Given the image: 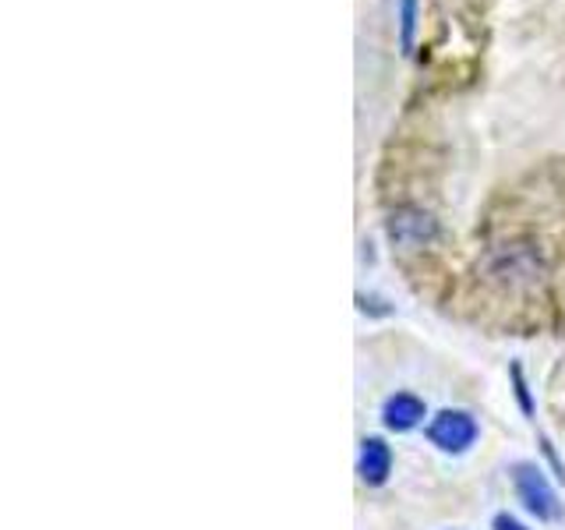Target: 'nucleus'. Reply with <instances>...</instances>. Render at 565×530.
Returning a JSON list of instances; mask_svg holds the SVG:
<instances>
[{"label":"nucleus","instance_id":"f257e3e1","mask_svg":"<svg viewBox=\"0 0 565 530\" xmlns=\"http://www.w3.org/2000/svg\"><path fill=\"white\" fill-rule=\"evenodd\" d=\"M512 488H516L520 495V502L526 512H534L537 520L544 523H555L562 520V502H558V495L552 488V481L544 477V470L537 464H530V459H520V464H512Z\"/></svg>","mask_w":565,"mask_h":530},{"label":"nucleus","instance_id":"f03ea898","mask_svg":"<svg viewBox=\"0 0 565 530\" xmlns=\"http://www.w3.org/2000/svg\"><path fill=\"white\" fill-rule=\"evenodd\" d=\"M424 435H428V442L438 453L463 456L477 442V435H481V424H477V417L470 411H452V406H449V411H438L428 421Z\"/></svg>","mask_w":565,"mask_h":530},{"label":"nucleus","instance_id":"7ed1b4c3","mask_svg":"<svg viewBox=\"0 0 565 530\" xmlns=\"http://www.w3.org/2000/svg\"><path fill=\"white\" fill-rule=\"evenodd\" d=\"M388 237L399 247H424L438 237V223L431 212H424V209H399L393 212V220H388Z\"/></svg>","mask_w":565,"mask_h":530},{"label":"nucleus","instance_id":"20e7f679","mask_svg":"<svg viewBox=\"0 0 565 530\" xmlns=\"http://www.w3.org/2000/svg\"><path fill=\"white\" fill-rule=\"evenodd\" d=\"M358 474H361V481L371 485V488H379V485L388 481V474H393V449L385 446V438L367 435V438L361 442Z\"/></svg>","mask_w":565,"mask_h":530},{"label":"nucleus","instance_id":"39448f33","mask_svg":"<svg viewBox=\"0 0 565 530\" xmlns=\"http://www.w3.org/2000/svg\"><path fill=\"white\" fill-rule=\"evenodd\" d=\"M428 417V406L417 393H393L382 403V421L388 432H414Z\"/></svg>","mask_w":565,"mask_h":530},{"label":"nucleus","instance_id":"423d86ee","mask_svg":"<svg viewBox=\"0 0 565 530\" xmlns=\"http://www.w3.org/2000/svg\"><path fill=\"white\" fill-rule=\"evenodd\" d=\"M414 32H417V0H399V46H403V53L414 50Z\"/></svg>","mask_w":565,"mask_h":530},{"label":"nucleus","instance_id":"0eeeda50","mask_svg":"<svg viewBox=\"0 0 565 530\" xmlns=\"http://www.w3.org/2000/svg\"><path fill=\"white\" fill-rule=\"evenodd\" d=\"M512 385H516V396H520L523 414H534V403H530V393H526V382H523V368L520 364H512Z\"/></svg>","mask_w":565,"mask_h":530},{"label":"nucleus","instance_id":"6e6552de","mask_svg":"<svg viewBox=\"0 0 565 530\" xmlns=\"http://www.w3.org/2000/svg\"><path fill=\"white\" fill-rule=\"evenodd\" d=\"M491 530H526L516 517H509V512H499V517L491 520Z\"/></svg>","mask_w":565,"mask_h":530}]
</instances>
